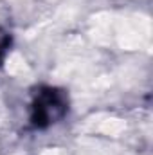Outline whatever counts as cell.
<instances>
[{"mask_svg":"<svg viewBox=\"0 0 153 155\" xmlns=\"http://www.w3.org/2000/svg\"><path fill=\"white\" fill-rule=\"evenodd\" d=\"M88 35L99 45L115 43L121 49L135 51L150 43L151 22L142 15L99 13L90 18Z\"/></svg>","mask_w":153,"mask_h":155,"instance_id":"6da1fadb","label":"cell"},{"mask_svg":"<svg viewBox=\"0 0 153 155\" xmlns=\"http://www.w3.org/2000/svg\"><path fill=\"white\" fill-rule=\"evenodd\" d=\"M83 130L90 134H103V135H119L126 130V121L108 114H96L85 121Z\"/></svg>","mask_w":153,"mask_h":155,"instance_id":"7a4b0ae2","label":"cell"},{"mask_svg":"<svg viewBox=\"0 0 153 155\" xmlns=\"http://www.w3.org/2000/svg\"><path fill=\"white\" fill-rule=\"evenodd\" d=\"M5 71L15 78H22V79H31L33 71L29 67V63L25 61V58L18 52H13L7 60H5Z\"/></svg>","mask_w":153,"mask_h":155,"instance_id":"3957f363","label":"cell"},{"mask_svg":"<svg viewBox=\"0 0 153 155\" xmlns=\"http://www.w3.org/2000/svg\"><path fill=\"white\" fill-rule=\"evenodd\" d=\"M40 155H70V153L61 150V148H49V150H43Z\"/></svg>","mask_w":153,"mask_h":155,"instance_id":"277c9868","label":"cell"},{"mask_svg":"<svg viewBox=\"0 0 153 155\" xmlns=\"http://www.w3.org/2000/svg\"><path fill=\"white\" fill-rule=\"evenodd\" d=\"M83 155H105V153H101V152H96V150H94V152H86V153H83Z\"/></svg>","mask_w":153,"mask_h":155,"instance_id":"5b68a950","label":"cell"}]
</instances>
